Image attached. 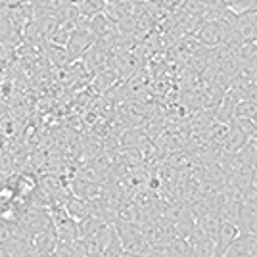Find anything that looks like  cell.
Here are the masks:
<instances>
[{
  "label": "cell",
  "mask_w": 257,
  "mask_h": 257,
  "mask_svg": "<svg viewBox=\"0 0 257 257\" xmlns=\"http://www.w3.org/2000/svg\"><path fill=\"white\" fill-rule=\"evenodd\" d=\"M94 44V35L86 31H77L73 33L69 39H67V46H65V52H67V60H77L79 56L86 54Z\"/></svg>",
  "instance_id": "cell-2"
},
{
  "label": "cell",
  "mask_w": 257,
  "mask_h": 257,
  "mask_svg": "<svg viewBox=\"0 0 257 257\" xmlns=\"http://www.w3.org/2000/svg\"><path fill=\"white\" fill-rule=\"evenodd\" d=\"M234 117L247 119V121H253V123H255L257 104L255 102H249V100H238L234 106Z\"/></svg>",
  "instance_id": "cell-9"
},
{
  "label": "cell",
  "mask_w": 257,
  "mask_h": 257,
  "mask_svg": "<svg viewBox=\"0 0 257 257\" xmlns=\"http://www.w3.org/2000/svg\"><path fill=\"white\" fill-rule=\"evenodd\" d=\"M234 60L238 64H253L257 60V44L253 41H244L234 50Z\"/></svg>",
  "instance_id": "cell-8"
},
{
  "label": "cell",
  "mask_w": 257,
  "mask_h": 257,
  "mask_svg": "<svg viewBox=\"0 0 257 257\" xmlns=\"http://www.w3.org/2000/svg\"><path fill=\"white\" fill-rule=\"evenodd\" d=\"M236 33L242 37V41H255L257 39V8L238 12Z\"/></svg>",
  "instance_id": "cell-3"
},
{
  "label": "cell",
  "mask_w": 257,
  "mask_h": 257,
  "mask_svg": "<svg viewBox=\"0 0 257 257\" xmlns=\"http://www.w3.org/2000/svg\"><path fill=\"white\" fill-rule=\"evenodd\" d=\"M196 39L205 46H219L225 43V31L221 29V25L217 20L213 22H205L200 25V29L196 31Z\"/></svg>",
  "instance_id": "cell-4"
},
{
  "label": "cell",
  "mask_w": 257,
  "mask_h": 257,
  "mask_svg": "<svg viewBox=\"0 0 257 257\" xmlns=\"http://www.w3.org/2000/svg\"><path fill=\"white\" fill-rule=\"evenodd\" d=\"M255 238H257V236H255Z\"/></svg>",
  "instance_id": "cell-13"
},
{
  "label": "cell",
  "mask_w": 257,
  "mask_h": 257,
  "mask_svg": "<svg viewBox=\"0 0 257 257\" xmlns=\"http://www.w3.org/2000/svg\"><path fill=\"white\" fill-rule=\"evenodd\" d=\"M115 232H117L119 242H121V246L127 253L142 255L152 247V244L146 240V236L142 232V228L139 225H135V223L125 221V223L115 226Z\"/></svg>",
  "instance_id": "cell-1"
},
{
  "label": "cell",
  "mask_w": 257,
  "mask_h": 257,
  "mask_svg": "<svg viewBox=\"0 0 257 257\" xmlns=\"http://www.w3.org/2000/svg\"><path fill=\"white\" fill-rule=\"evenodd\" d=\"M163 249V253L167 257H190L192 255V246L186 238H175L171 242L160 246Z\"/></svg>",
  "instance_id": "cell-7"
},
{
  "label": "cell",
  "mask_w": 257,
  "mask_h": 257,
  "mask_svg": "<svg viewBox=\"0 0 257 257\" xmlns=\"http://www.w3.org/2000/svg\"><path fill=\"white\" fill-rule=\"evenodd\" d=\"M236 225H238L240 234L257 236V211H251V209H247L244 205H240Z\"/></svg>",
  "instance_id": "cell-6"
},
{
  "label": "cell",
  "mask_w": 257,
  "mask_h": 257,
  "mask_svg": "<svg viewBox=\"0 0 257 257\" xmlns=\"http://www.w3.org/2000/svg\"><path fill=\"white\" fill-rule=\"evenodd\" d=\"M240 205H244L251 211H257V188L255 186H247L244 190H240Z\"/></svg>",
  "instance_id": "cell-10"
},
{
  "label": "cell",
  "mask_w": 257,
  "mask_h": 257,
  "mask_svg": "<svg viewBox=\"0 0 257 257\" xmlns=\"http://www.w3.org/2000/svg\"><path fill=\"white\" fill-rule=\"evenodd\" d=\"M139 257H167L165 253H163V249H161L160 246H152L146 253H142V255Z\"/></svg>",
  "instance_id": "cell-11"
},
{
  "label": "cell",
  "mask_w": 257,
  "mask_h": 257,
  "mask_svg": "<svg viewBox=\"0 0 257 257\" xmlns=\"http://www.w3.org/2000/svg\"><path fill=\"white\" fill-rule=\"evenodd\" d=\"M255 125H257V119H255Z\"/></svg>",
  "instance_id": "cell-12"
},
{
  "label": "cell",
  "mask_w": 257,
  "mask_h": 257,
  "mask_svg": "<svg viewBox=\"0 0 257 257\" xmlns=\"http://www.w3.org/2000/svg\"><path fill=\"white\" fill-rule=\"evenodd\" d=\"M247 137L240 131V128L232 125V128H226L225 139H223V148L226 154H240L242 148L246 146Z\"/></svg>",
  "instance_id": "cell-5"
}]
</instances>
